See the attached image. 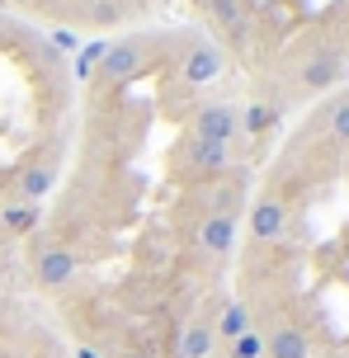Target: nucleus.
<instances>
[{
  "mask_svg": "<svg viewBox=\"0 0 349 358\" xmlns=\"http://www.w3.org/2000/svg\"><path fill=\"white\" fill-rule=\"evenodd\" d=\"M340 76H345V52L321 48V52H312L302 66H297V85L307 90V94H321V90H331Z\"/></svg>",
  "mask_w": 349,
  "mask_h": 358,
  "instance_id": "obj_5",
  "label": "nucleus"
},
{
  "mask_svg": "<svg viewBox=\"0 0 349 358\" xmlns=\"http://www.w3.org/2000/svg\"><path fill=\"white\" fill-rule=\"evenodd\" d=\"M71 358H99V354H94L90 344H76V354H71Z\"/></svg>",
  "mask_w": 349,
  "mask_h": 358,
  "instance_id": "obj_20",
  "label": "nucleus"
},
{
  "mask_svg": "<svg viewBox=\"0 0 349 358\" xmlns=\"http://www.w3.org/2000/svg\"><path fill=\"white\" fill-rule=\"evenodd\" d=\"M123 358H151V354H147V349H128Z\"/></svg>",
  "mask_w": 349,
  "mask_h": 358,
  "instance_id": "obj_21",
  "label": "nucleus"
},
{
  "mask_svg": "<svg viewBox=\"0 0 349 358\" xmlns=\"http://www.w3.org/2000/svg\"><path fill=\"white\" fill-rule=\"evenodd\" d=\"M236 161V146H222V142H199V137H189L180 146V165L184 170H194V175H218L227 165Z\"/></svg>",
  "mask_w": 349,
  "mask_h": 358,
  "instance_id": "obj_6",
  "label": "nucleus"
},
{
  "mask_svg": "<svg viewBox=\"0 0 349 358\" xmlns=\"http://www.w3.org/2000/svg\"><path fill=\"white\" fill-rule=\"evenodd\" d=\"M283 231H288V208L278 198H259L250 208V236L255 241H278Z\"/></svg>",
  "mask_w": 349,
  "mask_h": 358,
  "instance_id": "obj_10",
  "label": "nucleus"
},
{
  "mask_svg": "<svg viewBox=\"0 0 349 358\" xmlns=\"http://www.w3.org/2000/svg\"><path fill=\"white\" fill-rule=\"evenodd\" d=\"M80 273V259H76L66 245H43V250L34 255V283L43 287V292H57V287H66Z\"/></svg>",
  "mask_w": 349,
  "mask_h": 358,
  "instance_id": "obj_4",
  "label": "nucleus"
},
{
  "mask_svg": "<svg viewBox=\"0 0 349 358\" xmlns=\"http://www.w3.org/2000/svg\"><path fill=\"white\" fill-rule=\"evenodd\" d=\"M278 127V108L274 104H245L241 108V132L245 137H264Z\"/></svg>",
  "mask_w": 349,
  "mask_h": 358,
  "instance_id": "obj_15",
  "label": "nucleus"
},
{
  "mask_svg": "<svg viewBox=\"0 0 349 358\" xmlns=\"http://www.w3.org/2000/svg\"><path fill=\"white\" fill-rule=\"evenodd\" d=\"M170 76L180 80V85L199 90V85H213L222 76V48L213 43V38H184V48L175 52V66H170Z\"/></svg>",
  "mask_w": 349,
  "mask_h": 358,
  "instance_id": "obj_2",
  "label": "nucleus"
},
{
  "mask_svg": "<svg viewBox=\"0 0 349 358\" xmlns=\"http://www.w3.org/2000/svg\"><path fill=\"white\" fill-rule=\"evenodd\" d=\"M38 203H19V198H10L5 208H0V231H10V236H29L38 227Z\"/></svg>",
  "mask_w": 349,
  "mask_h": 358,
  "instance_id": "obj_14",
  "label": "nucleus"
},
{
  "mask_svg": "<svg viewBox=\"0 0 349 358\" xmlns=\"http://www.w3.org/2000/svg\"><path fill=\"white\" fill-rule=\"evenodd\" d=\"M161 52H170V38L166 34H132V38H118V43H109V52H104V62H99V71H94V80H104V85H128V80H137V76L147 71L151 62Z\"/></svg>",
  "mask_w": 349,
  "mask_h": 358,
  "instance_id": "obj_1",
  "label": "nucleus"
},
{
  "mask_svg": "<svg viewBox=\"0 0 349 358\" xmlns=\"http://www.w3.org/2000/svg\"><path fill=\"white\" fill-rule=\"evenodd\" d=\"M264 358H312V344H307V335L297 325H278L264 340Z\"/></svg>",
  "mask_w": 349,
  "mask_h": 358,
  "instance_id": "obj_11",
  "label": "nucleus"
},
{
  "mask_svg": "<svg viewBox=\"0 0 349 358\" xmlns=\"http://www.w3.org/2000/svg\"><path fill=\"white\" fill-rule=\"evenodd\" d=\"M331 132H335V142H349V99H340L331 108Z\"/></svg>",
  "mask_w": 349,
  "mask_h": 358,
  "instance_id": "obj_18",
  "label": "nucleus"
},
{
  "mask_svg": "<svg viewBox=\"0 0 349 358\" xmlns=\"http://www.w3.org/2000/svg\"><path fill=\"white\" fill-rule=\"evenodd\" d=\"M208 5V19L218 24L227 38H245L250 34V0H203Z\"/></svg>",
  "mask_w": 349,
  "mask_h": 358,
  "instance_id": "obj_8",
  "label": "nucleus"
},
{
  "mask_svg": "<svg viewBox=\"0 0 349 358\" xmlns=\"http://www.w3.org/2000/svg\"><path fill=\"white\" fill-rule=\"evenodd\" d=\"M213 349H218V330H213V321H189L180 335V358H213Z\"/></svg>",
  "mask_w": 349,
  "mask_h": 358,
  "instance_id": "obj_13",
  "label": "nucleus"
},
{
  "mask_svg": "<svg viewBox=\"0 0 349 358\" xmlns=\"http://www.w3.org/2000/svg\"><path fill=\"white\" fill-rule=\"evenodd\" d=\"M189 137H199V142L236 146V137H241V104H232V99L199 104L194 113H189Z\"/></svg>",
  "mask_w": 349,
  "mask_h": 358,
  "instance_id": "obj_3",
  "label": "nucleus"
},
{
  "mask_svg": "<svg viewBox=\"0 0 349 358\" xmlns=\"http://www.w3.org/2000/svg\"><path fill=\"white\" fill-rule=\"evenodd\" d=\"M227 358H264V335L259 330H245L241 340L227 344Z\"/></svg>",
  "mask_w": 349,
  "mask_h": 358,
  "instance_id": "obj_17",
  "label": "nucleus"
},
{
  "mask_svg": "<svg viewBox=\"0 0 349 358\" xmlns=\"http://www.w3.org/2000/svg\"><path fill=\"white\" fill-rule=\"evenodd\" d=\"M194 241H199V250H203V255H213V259H227V255L236 250V217L208 213Z\"/></svg>",
  "mask_w": 349,
  "mask_h": 358,
  "instance_id": "obj_7",
  "label": "nucleus"
},
{
  "mask_svg": "<svg viewBox=\"0 0 349 358\" xmlns=\"http://www.w3.org/2000/svg\"><path fill=\"white\" fill-rule=\"evenodd\" d=\"M52 184H57V165L29 161L15 175V198H19V203H43V198L52 194Z\"/></svg>",
  "mask_w": 349,
  "mask_h": 358,
  "instance_id": "obj_9",
  "label": "nucleus"
},
{
  "mask_svg": "<svg viewBox=\"0 0 349 358\" xmlns=\"http://www.w3.org/2000/svg\"><path fill=\"white\" fill-rule=\"evenodd\" d=\"M213 330H218V344L241 340L245 330H255V325H250V306H245V302H222V311H218V321H213Z\"/></svg>",
  "mask_w": 349,
  "mask_h": 358,
  "instance_id": "obj_12",
  "label": "nucleus"
},
{
  "mask_svg": "<svg viewBox=\"0 0 349 358\" xmlns=\"http://www.w3.org/2000/svg\"><path fill=\"white\" fill-rule=\"evenodd\" d=\"M52 43H57V52H80V38L71 34V29H52Z\"/></svg>",
  "mask_w": 349,
  "mask_h": 358,
  "instance_id": "obj_19",
  "label": "nucleus"
},
{
  "mask_svg": "<svg viewBox=\"0 0 349 358\" xmlns=\"http://www.w3.org/2000/svg\"><path fill=\"white\" fill-rule=\"evenodd\" d=\"M104 52H109V38H90V43H80V52L71 57V62H76V76L85 80L90 71H99V62H104Z\"/></svg>",
  "mask_w": 349,
  "mask_h": 358,
  "instance_id": "obj_16",
  "label": "nucleus"
}]
</instances>
